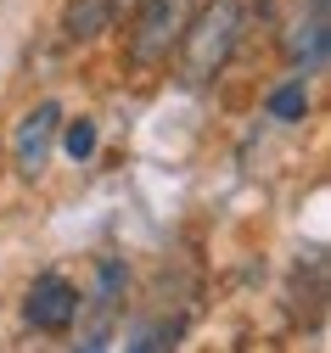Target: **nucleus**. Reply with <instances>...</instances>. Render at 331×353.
Here are the masks:
<instances>
[{
    "label": "nucleus",
    "mask_w": 331,
    "mask_h": 353,
    "mask_svg": "<svg viewBox=\"0 0 331 353\" xmlns=\"http://www.w3.org/2000/svg\"><path fill=\"white\" fill-rule=\"evenodd\" d=\"M135 6H140V0H107V17H113V23H118V17L129 23V12H135Z\"/></svg>",
    "instance_id": "9d476101"
},
{
    "label": "nucleus",
    "mask_w": 331,
    "mask_h": 353,
    "mask_svg": "<svg viewBox=\"0 0 331 353\" xmlns=\"http://www.w3.org/2000/svg\"><path fill=\"white\" fill-rule=\"evenodd\" d=\"M0 168H6V152H0Z\"/></svg>",
    "instance_id": "9b49d317"
},
{
    "label": "nucleus",
    "mask_w": 331,
    "mask_h": 353,
    "mask_svg": "<svg viewBox=\"0 0 331 353\" xmlns=\"http://www.w3.org/2000/svg\"><path fill=\"white\" fill-rule=\"evenodd\" d=\"M174 336H180V325H146V331H135L124 347H135V353H146V347H174Z\"/></svg>",
    "instance_id": "1a4fd4ad"
},
{
    "label": "nucleus",
    "mask_w": 331,
    "mask_h": 353,
    "mask_svg": "<svg viewBox=\"0 0 331 353\" xmlns=\"http://www.w3.org/2000/svg\"><path fill=\"white\" fill-rule=\"evenodd\" d=\"M57 129H62V107L57 101H34L17 129H12V168L23 180H39L45 163H51V146H57Z\"/></svg>",
    "instance_id": "7ed1b4c3"
},
{
    "label": "nucleus",
    "mask_w": 331,
    "mask_h": 353,
    "mask_svg": "<svg viewBox=\"0 0 331 353\" xmlns=\"http://www.w3.org/2000/svg\"><path fill=\"white\" fill-rule=\"evenodd\" d=\"M281 51H287V68L303 73V79L325 68V57H331V0H309V6L292 17Z\"/></svg>",
    "instance_id": "20e7f679"
},
{
    "label": "nucleus",
    "mask_w": 331,
    "mask_h": 353,
    "mask_svg": "<svg viewBox=\"0 0 331 353\" xmlns=\"http://www.w3.org/2000/svg\"><path fill=\"white\" fill-rule=\"evenodd\" d=\"M191 17V0H140L129 12V68L135 73H158L169 51L180 46V28Z\"/></svg>",
    "instance_id": "f03ea898"
},
{
    "label": "nucleus",
    "mask_w": 331,
    "mask_h": 353,
    "mask_svg": "<svg viewBox=\"0 0 331 353\" xmlns=\"http://www.w3.org/2000/svg\"><path fill=\"white\" fill-rule=\"evenodd\" d=\"M79 308H84V297H79V286L68 275H39L23 292V320L34 331H68L79 320Z\"/></svg>",
    "instance_id": "39448f33"
},
{
    "label": "nucleus",
    "mask_w": 331,
    "mask_h": 353,
    "mask_svg": "<svg viewBox=\"0 0 331 353\" xmlns=\"http://www.w3.org/2000/svg\"><path fill=\"white\" fill-rule=\"evenodd\" d=\"M247 34V0H208L197 17L180 28V84L185 90H208V84L230 68L236 46Z\"/></svg>",
    "instance_id": "f257e3e1"
},
{
    "label": "nucleus",
    "mask_w": 331,
    "mask_h": 353,
    "mask_svg": "<svg viewBox=\"0 0 331 353\" xmlns=\"http://www.w3.org/2000/svg\"><path fill=\"white\" fill-rule=\"evenodd\" d=\"M96 118H73L68 129H62V152L73 157V163H90V157H96Z\"/></svg>",
    "instance_id": "6e6552de"
},
{
    "label": "nucleus",
    "mask_w": 331,
    "mask_h": 353,
    "mask_svg": "<svg viewBox=\"0 0 331 353\" xmlns=\"http://www.w3.org/2000/svg\"><path fill=\"white\" fill-rule=\"evenodd\" d=\"M264 112H269L275 123H303V118H309V79L292 73L287 84H275L269 101H264Z\"/></svg>",
    "instance_id": "0eeeda50"
},
{
    "label": "nucleus",
    "mask_w": 331,
    "mask_h": 353,
    "mask_svg": "<svg viewBox=\"0 0 331 353\" xmlns=\"http://www.w3.org/2000/svg\"><path fill=\"white\" fill-rule=\"evenodd\" d=\"M102 28H113V17H107V0H68V12H62V34L73 39V46L96 39Z\"/></svg>",
    "instance_id": "423d86ee"
}]
</instances>
